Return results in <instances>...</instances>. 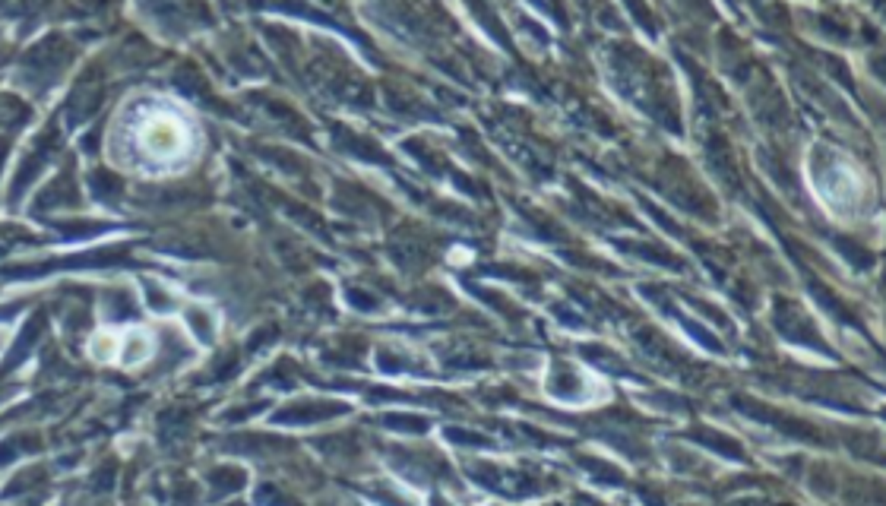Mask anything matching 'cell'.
I'll return each mask as SVG.
<instances>
[{
	"label": "cell",
	"instance_id": "obj_3",
	"mask_svg": "<svg viewBox=\"0 0 886 506\" xmlns=\"http://www.w3.org/2000/svg\"><path fill=\"white\" fill-rule=\"evenodd\" d=\"M450 440L453 443H475V446H488V440L478 437V434H466V431H450Z\"/></svg>",
	"mask_w": 886,
	"mask_h": 506
},
{
	"label": "cell",
	"instance_id": "obj_1",
	"mask_svg": "<svg viewBox=\"0 0 886 506\" xmlns=\"http://www.w3.org/2000/svg\"><path fill=\"white\" fill-rule=\"evenodd\" d=\"M696 440H700L703 446H709V450L721 452V456H728V459H744L741 446L731 443V440H725V437H719V434H696Z\"/></svg>",
	"mask_w": 886,
	"mask_h": 506
},
{
	"label": "cell",
	"instance_id": "obj_2",
	"mask_svg": "<svg viewBox=\"0 0 886 506\" xmlns=\"http://www.w3.org/2000/svg\"><path fill=\"white\" fill-rule=\"evenodd\" d=\"M383 424L402 427L406 434H421V431L427 427V417H418V415H390V417H383Z\"/></svg>",
	"mask_w": 886,
	"mask_h": 506
}]
</instances>
